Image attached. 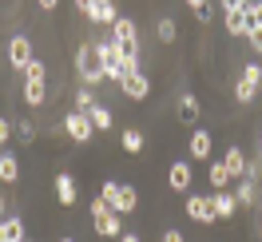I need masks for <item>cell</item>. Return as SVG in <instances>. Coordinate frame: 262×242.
Wrapping results in <instances>:
<instances>
[{"label": "cell", "mask_w": 262, "mask_h": 242, "mask_svg": "<svg viewBox=\"0 0 262 242\" xmlns=\"http://www.w3.org/2000/svg\"><path fill=\"white\" fill-rule=\"evenodd\" d=\"M44 80H48V68H44V60H32V64H28V72H24V103H28V107H40V103L48 99Z\"/></svg>", "instance_id": "1"}, {"label": "cell", "mask_w": 262, "mask_h": 242, "mask_svg": "<svg viewBox=\"0 0 262 242\" xmlns=\"http://www.w3.org/2000/svg\"><path fill=\"white\" fill-rule=\"evenodd\" d=\"M76 72H80L83 87H92V83L103 80V64H99L96 44H80V48H76Z\"/></svg>", "instance_id": "2"}, {"label": "cell", "mask_w": 262, "mask_h": 242, "mask_svg": "<svg viewBox=\"0 0 262 242\" xmlns=\"http://www.w3.org/2000/svg\"><path fill=\"white\" fill-rule=\"evenodd\" d=\"M92 223H96V234H103V238H119V234H123L119 214H115L103 199H96V203H92Z\"/></svg>", "instance_id": "3"}, {"label": "cell", "mask_w": 262, "mask_h": 242, "mask_svg": "<svg viewBox=\"0 0 262 242\" xmlns=\"http://www.w3.org/2000/svg\"><path fill=\"white\" fill-rule=\"evenodd\" d=\"M96 52H99V64H103V80L123 83V68H119V44H115V40H99Z\"/></svg>", "instance_id": "4"}, {"label": "cell", "mask_w": 262, "mask_h": 242, "mask_svg": "<svg viewBox=\"0 0 262 242\" xmlns=\"http://www.w3.org/2000/svg\"><path fill=\"white\" fill-rule=\"evenodd\" d=\"M223 16H227L230 36H246V20H250V4H246V0H227V4H223Z\"/></svg>", "instance_id": "5"}, {"label": "cell", "mask_w": 262, "mask_h": 242, "mask_svg": "<svg viewBox=\"0 0 262 242\" xmlns=\"http://www.w3.org/2000/svg\"><path fill=\"white\" fill-rule=\"evenodd\" d=\"M80 12L88 20H96V24H107V28L119 20V8H115L112 0H80Z\"/></svg>", "instance_id": "6"}, {"label": "cell", "mask_w": 262, "mask_h": 242, "mask_svg": "<svg viewBox=\"0 0 262 242\" xmlns=\"http://www.w3.org/2000/svg\"><path fill=\"white\" fill-rule=\"evenodd\" d=\"M32 60H36L32 40H28V36H12V40H8V64L16 68V72H28Z\"/></svg>", "instance_id": "7"}, {"label": "cell", "mask_w": 262, "mask_h": 242, "mask_svg": "<svg viewBox=\"0 0 262 242\" xmlns=\"http://www.w3.org/2000/svg\"><path fill=\"white\" fill-rule=\"evenodd\" d=\"M112 40H115L123 52H127V48L139 52V28H135V20H131V16H119V20L112 24Z\"/></svg>", "instance_id": "8"}, {"label": "cell", "mask_w": 262, "mask_h": 242, "mask_svg": "<svg viewBox=\"0 0 262 242\" xmlns=\"http://www.w3.org/2000/svg\"><path fill=\"white\" fill-rule=\"evenodd\" d=\"M183 210H187V218H195V223H203V226H211V223H214L211 199H203V194H187V203H183Z\"/></svg>", "instance_id": "9"}, {"label": "cell", "mask_w": 262, "mask_h": 242, "mask_svg": "<svg viewBox=\"0 0 262 242\" xmlns=\"http://www.w3.org/2000/svg\"><path fill=\"white\" fill-rule=\"evenodd\" d=\"M64 131H68V139H76V143H88L92 139V119L88 115H80V112H68V119H64Z\"/></svg>", "instance_id": "10"}, {"label": "cell", "mask_w": 262, "mask_h": 242, "mask_svg": "<svg viewBox=\"0 0 262 242\" xmlns=\"http://www.w3.org/2000/svg\"><path fill=\"white\" fill-rule=\"evenodd\" d=\"M191 179H195V171H191V163L179 159V163H171V171H167V187L171 191H191Z\"/></svg>", "instance_id": "11"}, {"label": "cell", "mask_w": 262, "mask_h": 242, "mask_svg": "<svg viewBox=\"0 0 262 242\" xmlns=\"http://www.w3.org/2000/svg\"><path fill=\"white\" fill-rule=\"evenodd\" d=\"M119 87H123V96H127V99H147V96H151V80L143 76V72L127 76V80L119 83Z\"/></svg>", "instance_id": "12"}, {"label": "cell", "mask_w": 262, "mask_h": 242, "mask_svg": "<svg viewBox=\"0 0 262 242\" xmlns=\"http://www.w3.org/2000/svg\"><path fill=\"white\" fill-rule=\"evenodd\" d=\"M211 210H214V218H234L238 199H234L230 191H214V194H211Z\"/></svg>", "instance_id": "13"}, {"label": "cell", "mask_w": 262, "mask_h": 242, "mask_svg": "<svg viewBox=\"0 0 262 242\" xmlns=\"http://www.w3.org/2000/svg\"><path fill=\"white\" fill-rule=\"evenodd\" d=\"M56 199H60V207H76L80 187H76V179H72V175H56Z\"/></svg>", "instance_id": "14"}, {"label": "cell", "mask_w": 262, "mask_h": 242, "mask_svg": "<svg viewBox=\"0 0 262 242\" xmlns=\"http://www.w3.org/2000/svg\"><path fill=\"white\" fill-rule=\"evenodd\" d=\"M187 151H191L195 159H211V131L195 127V131H191V143H187Z\"/></svg>", "instance_id": "15"}, {"label": "cell", "mask_w": 262, "mask_h": 242, "mask_svg": "<svg viewBox=\"0 0 262 242\" xmlns=\"http://www.w3.org/2000/svg\"><path fill=\"white\" fill-rule=\"evenodd\" d=\"M139 207V191H135V187H123V183H119V199H115V214H131V210Z\"/></svg>", "instance_id": "16"}, {"label": "cell", "mask_w": 262, "mask_h": 242, "mask_svg": "<svg viewBox=\"0 0 262 242\" xmlns=\"http://www.w3.org/2000/svg\"><path fill=\"white\" fill-rule=\"evenodd\" d=\"M0 179H4V187H12V183L20 179V159L12 155V151L0 155Z\"/></svg>", "instance_id": "17"}, {"label": "cell", "mask_w": 262, "mask_h": 242, "mask_svg": "<svg viewBox=\"0 0 262 242\" xmlns=\"http://www.w3.org/2000/svg\"><path fill=\"white\" fill-rule=\"evenodd\" d=\"M119 147H123L127 155H139V151L147 147V139H143V131H139V127H127L123 135H119Z\"/></svg>", "instance_id": "18"}, {"label": "cell", "mask_w": 262, "mask_h": 242, "mask_svg": "<svg viewBox=\"0 0 262 242\" xmlns=\"http://www.w3.org/2000/svg\"><path fill=\"white\" fill-rule=\"evenodd\" d=\"M223 167H227V175H230V179L246 175V155L238 151V147H227V159H223Z\"/></svg>", "instance_id": "19"}, {"label": "cell", "mask_w": 262, "mask_h": 242, "mask_svg": "<svg viewBox=\"0 0 262 242\" xmlns=\"http://www.w3.org/2000/svg\"><path fill=\"white\" fill-rule=\"evenodd\" d=\"M0 242H24V218H4L0 223Z\"/></svg>", "instance_id": "20"}, {"label": "cell", "mask_w": 262, "mask_h": 242, "mask_svg": "<svg viewBox=\"0 0 262 242\" xmlns=\"http://www.w3.org/2000/svg\"><path fill=\"white\" fill-rule=\"evenodd\" d=\"M199 112H203V107H199V99L191 96V92H183V96H179V119H183V123H195Z\"/></svg>", "instance_id": "21"}, {"label": "cell", "mask_w": 262, "mask_h": 242, "mask_svg": "<svg viewBox=\"0 0 262 242\" xmlns=\"http://www.w3.org/2000/svg\"><path fill=\"white\" fill-rule=\"evenodd\" d=\"M234 199H238V203H246V207H254V203H258V183H254V179H238Z\"/></svg>", "instance_id": "22"}, {"label": "cell", "mask_w": 262, "mask_h": 242, "mask_svg": "<svg viewBox=\"0 0 262 242\" xmlns=\"http://www.w3.org/2000/svg\"><path fill=\"white\" fill-rule=\"evenodd\" d=\"M88 119H92V127H99V131H107V127L115 123V115L107 112V107H99V103L92 107V112H88Z\"/></svg>", "instance_id": "23"}, {"label": "cell", "mask_w": 262, "mask_h": 242, "mask_svg": "<svg viewBox=\"0 0 262 242\" xmlns=\"http://www.w3.org/2000/svg\"><path fill=\"white\" fill-rule=\"evenodd\" d=\"M207 179H211V187H214V191H227V183H230V175H227V167H223V163H211Z\"/></svg>", "instance_id": "24"}, {"label": "cell", "mask_w": 262, "mask_h": 242, "mask_svg": "<svg viewBox=\"0 0 262 242\" xmlns=\"http://www.w3.org/2000/svg\"><path fill=\"white\" fill-rule=\"evenodd\" d=\"M155 36H159L163 44H171V40L179 36V28H175V20H171V16H163V20H159V24H155Z\"/></svg>", "instance_id": "25"}, {"label": "cell", "mask_w": 262, "mask_h": 242, "mask_svg": "<svg viewBox=\"0 0 262 242\" xmlns=\"http://www.w3.org/2000/svg\"><path fill=\"white\" fill-rule=\"evenodd\" d=\"M254 96H258V87H254V83H246V80L234 83V99H238V103H254Z\"/></svg>", "instance_id": "26"}, {"label": "cell", "mask_w": 262, "mask_h": 242, "mask_svg": "<svg viewBox=\"0 0 262 242\" xmlns=\"http://www.w3.org/2000/svg\"><path fill=\"white\" fill-rule=\"evenodd\" d=\"M92 107H96V96H92V87H80V92H76V112L88 115Z\"/></svg>", "instance_id": "27"}, {"label": "cell", "mask_w": 262, "mask_h": 242, "mask_svg": "<svg viewBox=\"0 0 262 242\" xmlns=\"http://www.w3.org/2000/svg\"><path fill=\"white\" fill-rule=\"evenodd\" d=\"M246 40L254 44V52H262V28H258V20H254V16L246 20Z\"/></svg>", "instance_id": "28"}, {"label": "cell", "mask_w": 262, "mask_h": 242, "mask_svg": "<svg viewBox=\"0 0 262 242\" xmlns=\"http://www.w3.org/2000/svg\"><path fill=\"white\" fill-rule=\"evenodd\" d=\"M99 199H103L107 207H115V199H119V183H112V179H107V183L99 187Z\"/></svg>", "instance_id": "29"}, {"label": "cell", "mask_w": 262, "mask_h": 242, "mask_svg": "<svg viewBox=\"0 0 262 242\" xmlns=\"http://www.w3.org/2000/svg\"><path fill=\"white\" fill-rule=\"evenodd\" d=\"M243 80L258 87V83H262V68H258V64H246V68H243Z\"/></svg>", "instance_id": "30"}, {"label": "cell", "mask_w": 262, "mask_h": 242, "mask_svg": "<svg viewBox=\"0 0 262 242\" xmlns=\"http://www.w3.org/2000/svg\"><path fill=\"white\" fill-rule=\"evenodd\" d=\"M191 12H195L203 24H207V20H211V4H207V0H191Z\"/></svg>", "instance_id": "31"}, {"label": "cell", "mask_w": 262, "mask_h": 242, "mask_svg": "<svg viewBox=\"0 0 262 242\" xmlns=\"http://www.w3.org/2000/svg\"><path fill=\"white\" fill-rule=\"evenodd\" d=\"M16 135H20V139H24V143H32V139H36V127H32V123H28V119H24V123H20V127H16Z\"/></svg>", "instance_id": "32"}, {"label": "cell", "mask_w": 262, "mask_h": 242, "mask_svg": "<svg viewBox=\"0 0 262 242\" xmlns=\"http://www.w3.org/2000/svg\"><path fill=\"white\" fill-rule=\"evenodd\" d=\"M159 242H187V238H183V230H175V226H167L163 234H159Z\"/></svg>", "instance_id": "33"}, {"label": "cell", "mask_w": 262, "mask_h": 242, "mask_svg": "<svg viewBox=\"0 0 262 242\" xmlns=\"http://www.w3.org/2000/svg\"><path fill=\"white\" fill-rule=\"evenodd\" d=\"M8 135H12V123H8V119H4V115H0V147L8 143Z\"/></svg>", "instance_id": "34"}, {"label": "cell", "mask_w": 262, "mask_h": 242, "mask_svg": "<svg viewBox=\"0 0 262 242\" xmlns=\"http://www.w3.org/2000/svg\"><path fill=\"white\" fill-rule=\"evenodd\" d=\"M250 16L258 20V28H262V4H250Z\"/></svg>", "instance_id": "35"}, {"label": "cell", "mask_w": 262, "mask_h": 242, "mask_svg": "<svg viewBox=\"0 0 262 242\" xmlns=\"http://www.w3.org/2000/svg\"><path fill=\"white\" fill-rule=\"evenodd\" d=\"M119 242H139V234H119Z\"/></svg>", "instance_id": "36"}, {"label": "cell", "mask_w": 262, "mask_h": 242, "mask_svg": "<svg viewBox=\"0 0 262 242\" xmlns=\"http://www.w3.org/2000/svg\"><path fill=\"white\" fill-rule=\"evenodd\" d=\"M0 223H4V194H0Z\"/></svg>", "instance_id": "37"}, {"label": "cell", "mask_w": 262, "mask_h": 242, "mask_svg": "<svg viewBox=\"0 0 262 242\" xmlns=\"http://www.w3.org/2000/svg\"><path fill=\"white\" fill-rule=\"evenodd\" d=\"M258 151H262V131H258Z\"/></svg>", "instance_id": "38"}, {"label": "cell", "mask_w": 262, "mask_h": 242, "mask_svg": "<svg viewBox=\"0 0 262 242\" xmlns=\"http://www.w3.org/2000/svg\"><path fill=\"white\" fill-rule=\"evenodd\" d=\"M60 242H76V238H60Z\"/></svg>", "instance_id": "39"}]
</instances>
